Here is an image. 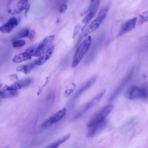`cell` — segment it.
I'll return each mask as SVG.
<instances>
[{"label": "cell", "instance_id": "cell-1", "mask_svg": "<svg viewBox=\"0 0 148 148\" xmlns=\"http://www.w3.org/2000/svg\"><path fill=\"white\" fill-rule=\"evenodd\" d=\"M124 95L125 97L128 99H147L148 98L147 87L146 86L139 88L135 86H132L128 89Z\"/></svg>", "mask_w": 148, "mask_h": 148}, {"label": "cell", "instance_id": "cell-2", "mask_svg": "<svg viewBox=\"0 0 148 148\" xmlns=\"http://www.w3.org/2000/svg\"><path fill=\"white\" fill-rule=\"evenodd\" d=\"M92 41L91 36L86 37L78 48L74 56L72 63L73 68L76 67L82 59L89 49Z\"/></svg>", "mask_w": 148, "mask_h": 148}, {"label": "cell", "instance_id": "cell-3", "mask_svg": "<svg viewBox=\"0 0 148 148\" xmlns=\"http://www.w3.org/2000/svg\"><path fill=\"white\" fill-rule=\"evenodd\" d=\"M114 107V105L112 104L104 106L88 122L87 124L88 127H90L105 120L106 117L113 110Z\"/></svg>", "mask_w": 148, "mask_h": 148}, {"label": "cell", "instance_id": "cell-4", "mask_svg": "<svg viewBox=\"0 0 148 148\" xmlns=\"http://www.w3.org/2000/svg\"><path fill=\"white\" fill-rule=\"evenodd\" d=\"M134 69H131L115 88L109 97V102L113 101L116 99L124 89L130 81L133 75Z\"/></svg>", "mask_w": 148, "mask_h": 148}, {"label": "cell", "instance_id": "cell-5", "mask_svg": "<svg viewBox=\"0 0 148 148\" xmlns=\"http://www.w3.org/2000/svg\"><path fill=\"white\" fill-rule=\"evenodd\" d=\"M108 10V8L106 7L100 11L97 18L88 27L84 34L85 37L95 31L99 27L106 16Z\"/></svg>", "mask_w": 148, "mask_h": 148}, {"label": "cell", "instance_id": "cell-6", "mask_svg": "<svg viewBox=\"0 0 148 148\" xmlns=\"http://www.w3.org/2000/svg\"><path fill=\"white\" fill-rule=\"evenodd\" d=\"M54 35H51L45 38L37 46H36L33 56L40 57L50 47V45L54 39Z\"/></svg>", "mask_w": 148, "mask_h": 148}, {"label": "cell", "instance_id": "cell-7", "mask_svg": "<svg viewBox=\"0 0 148 148\" xmlns=\"http://www.w3.org/2000/svg\"><path fill=\"white\" fill-rule=\"evenodd\" d=\"M106 92L103 90L95 96L91 100L83 106L76 113V118L79 117L87 110L95 106L100 101Z\"/></svg>", "mask_w": 148, "mask_h": 148}, {"label": "cell", "instance_id": "cell-8", "mask_svg": "<svg viewBox=\"0 0 148 148\" xmlns=\"http://www.w3.org/2000/svg\"><path fill=\"white\" fill-rule=\"evenodd\" d=\"M18 24L17 18L15 17L10 18L4 24L0 27V32L5 34L10 32Z\"/></svg>", "mask_w": 148, "mask_h": 148}, {"label": "cell", "instance_id": "cell-9", "mask_svg": "<svg viewBox=\"0 0 148 148\" xmlns=\"http://www.w3.org/2000/svg\"><path fill=\"white\" fill-rule=\"evenodd\" d=\"M136 20V18L134 17L125 22L122 26L118 36H121L133 29L135 26Z\"/></svg>", "mask_w": 148, "mask_h": 148}, {"label": "cell", "instance_id": "cell-10", "mask_svg": "<svg viewBox=\"0 0 148 148\" xmlns=\"http://www.w3.org/2000/svg\"><path fill=\"white\" fill-rule=\"evenodd\" d=\"M104 34L99 36L95 41L90 53V59L92 61L94 59L105 38Z\"/></svg>", "mask_w": 148, "mask_h": 148}, {"label": "cell", "instance_id": "cell-11", "mask_svg": "<svg viewBox=\"0 0 148 148\" xmlns=\"http://www.w3.org/2000/svg\"><path fill=\"white\" fill-rule=\"evenodd\" d=\"M33 53L32 49L29 48L25 51L16 55L13 58L12 61L15 63H19L29 60L33 56Z\"/></svg>", "mask_w": 148, "mask_h": 148}, {"label": "cell", "instance_id": "cell-12", "mask_svg": "<svg viewBox=\"0 0 148 148\" xmlns=\"http://www.w3.org/2000/svg\"><path fill=\"white\" fill-rule=\"evenodd\" d=\"M32 82L31 78H27L17 81L12 84L6 87L9 90L16 91L30 85Z\"/></svg>", "mask_w": 148, "mask_h": 148}, {"label": "cell", "instance_id": "cell-13", "mask_svg": "<svg viewBox=\"0 0 148 148\" xmlns=\"http://www.w3.org/2000/svg\"><path fill=\"white\" fill-rule=\"evenodd\" d=\"M54 46H51L38 59L34 62L35 64L40 66L44 64L48 60L51 56L54 49Z\"/></svg>", "mask_w": 148, "mask_h": 148}, {"label": "cell", "instance_id": "cell-14", "mask_svg": "<svg viewBox=\"0 0 148 148\" xmlns=\"http://www.w3.org/2000/svg\"><path fill=\"white\" fill-rule=\"evenodd\" d=\"M107 122L105 119L103 121L96 124L89 128L87 134V136L89 138L92 137L99 130L104 127Z\"/></svg>", "mask_w": 148, "mask_h": 148}, {"label": "cell", "instance_id": "cell-15", "mask_svg": "<svg viewBox=\"0 0 148 148\" xmlns=\"http://www.w3.org/2000/svg\"><path fill=\"white\" fill-rule=\"evenodd\" d=\"M29 0H20L17 3L16 7L13 10L9 9L8 12L11 14L20 13L25 10L28 5Z\"/></svg>", "mask_w": 148, "mask_h": 148}, {"label": "cell", "instance_id": "cell-16", "mask_svg": "<svg viewBox=\"0 0 148 148\" xmlns=\"http://www.w3.org/2000/svg\"><path fill=\"white\" fill-rule=\"evenodd\" d=\"M97 79V76H95L87 82L76 93L75 97H77L84 91L92 86L95 82Z\"/></svg>", "mask_w": 148, "mask_h": 148}, {"label": "cell", "instance_id": "cell-17", "mask_svg": "<svg viewBox=\"0 0 148 148\" xmlns=\"http://www.w3.org/2000/svg\"><path fill=\"white\" fill-rule=\"evenodd\" d=\"M66 109L65 108H64L58 111L49 119L53 123L58 121L62 118L66 114Z\"/></svg>", "mask_w": 148, "mask_h": 148}, {"label": "cell", "instance_id": "cell-18", "mask_svg": "<svg viewBox=\"0 0 148 148\" xmlns=\"http://www.w3.org/2000/svg\"><path fill=\"white\" fill-rule=\"evenodd\" d=\"M70 134H68L45 147L46 148H56L58 147L60 145L68 139L70 138Z\"/></svg>", "mask_w": 148, "mask_h": 148}, {"label": "cell", "instance_id": "cell-19", "mask_svg": "<svg viewBox=\"0 0 148 148\" xmlns=\"http://www.w3.org/2000/svg\"><path fill=\"white\" fill-rule=\"evenodd\" d=\"M18 92L16 91L9 90L6 89L0 90V97L1 98H9L16 96Z\"/></svg>", "mask_w": 148, "mask_h": 148}, {"label": "cell", "instance_id": "cell-20", "mask_svg": "<svg viewBox=\"0 0 148 148\" xmlns=\"http://www.w3.org/2000/svg\"><path fill=\"white\" fill-rule=\"evenodd\" d=\"M33 67V65L29 64L20 66L16 69L17 71H21L25 74L29 73L31 71Z\"/></svg>", "mask_w": 148, "mask_h": 148}, {"label": "cell", "instance_id": "cell-21", "mask_svg": "<svg viewBox=\"0 0 148 148\" xmlns=\"http://www.w3.org/2000/svg\"><path fill=\"white\" fill-rule=\"evenodd\" d=\"M29 31L27 28H25L19 31L15 36L14 39H17L26 37L29 36Z\"/></svg>", "mask_w": 148, "mask_h": 148}, {"label": "cell", "instance_id": "cell-22", "mask_svg": "<svg viewBox=\"0 0 148 148\" xmlns=\"http://www.w3.org/2000/svg\"><path fill=\"white\" fill-rule=\"evenodd\" d=\"M100 2V0H95L92 2L88 10L87 11L88 12L89 11H91L96 13L99 5Z\"/></svg>", "mask_w": 148, "mask_h": 148}, {"label": "cell", "instance_id": "cell-23", "mask_svg": "<svg viewBox=\"0 0 148 148\" xmlns=\"http://www.w3.org/2000/svg\"><path fill=\"white\" fill-rule=\"evenodd\" d=\"M96 12L89 11L82 21V22L85 24V26L93 17Z\"/></svg>", "mask_w": 148, "mask_h": 148}, {"label": "cell", "instance_id": "cell-24", "mask_svg": "<svg viewBox=\"0 0 148 148\" xmlns=\"http://www.w3.org/2000/svg\"><path fill=\"white\" fill-rule=\"evenodd\" d=\"M26 43L23 40H18L14 41L12 45L14 48L21 47L25 45Z\"/></svg>", "mask_w": 148, "mask_h": 148}, {"label": "cell", "instance_id": "cell-25", "mask_svg": "<svg viewBox=\"0 0 148 148\" xmlns=\"http://www.w3.org/2000/svg\"><path fill=\"white\" fill-rule=\"evenodd\" d=\"M148 12L146 11L143 12L140 15V22L142 24L143 23L148 21Z\"/></svg>", "mask_w": 148, "mask_h": 148}, {"label": "cell", "instance_id": "cell-26", "mask_svg": "<svg viewBox=\"0 0 148 148\" xmlns=\"http://www.w3.org/2000/svg\"><path fill=\"white\" fill-rule=\"evenodd\" d=\"M81 27V25L79 24H77L75 26L72 38H74L78 33Z\"/></svg>", "mask_w": 148, "mask_h": 148}, {"label": "cell", "instance_id": "cell-27", "mask_svg": "<svg viewBox=\"0 0 148 148\" xmlns=\"http://www.w3.org/2000/svg\"><path fill=\"white\" fill-rule=\"evenodd\" d=\"M53 123L49 118L45 120L42 124V126L44 128H47L50 126Z\"/></svg>", "mask_w": 148, "mask_h": 148}, {"label": "cell", "instance_id": "cell-28", "mask_svg": "<svg viewBox=\"0 0 148 148\" xmlns=\"http://www.w3.org/2000/svg\"><path fill=\"white\" fill-rule=\"evenodd\" d=\"M67 6L66 5L64 4L62 5L60 9V12L61 13H64L67 10Z\"/></svg>", "mask_w": 148, "mask_h": 148}, {"label": "cell", "instance_id": "cell-29", "mask_svg": "<svg viewBox=\"0 0 148 148\" xmlns=\"http://www.w3.org/2000/svg\"><path fill=\"white\" fill-rule=\"evenodd\" d=\"M9 78L12 81H15L18 79L17 75L15 74H11L9 76Z\"/></svg>", "mask_w": 148, "mask_h": 148}, {"label": "cell", "instance_id": "cell-30", "mask_svg": "<svg viewBox=\"0 0 148 148\" xmlns=\"http://www.w3.org/2000/svg\"><path fill=\"white\" fill-rule=\"evenodd\" d=\"M35 34V32L34 30H32L30 32L29 35V37L30 39H32L34 37Z\"/></svg>", "mask_w": 148, "mask_h": 148}, {"label": "cell", "instance_id": "cell-31", "mask_svg": "<svg viewBox=\"0 0 148 148\" xmlns=\"http://www.w3.org/2000/svg\"><path fill=\"white\" fill-rule=\"evenodd\" d=\"M74 89H71L68 90H66L65 92V95L67 96H69L73 92Z\"/></svg>", "mask_w": 148, "mask_h": 148}, {"label": "cell", "instance_id": "cell-32", "mask_svg": "<svg viewBox=\"0 0 148 148\" xmlns=\"http://www.w3.org/2000/svg\"><path fill=\"white\" fill-rule=\"evenodd\" d=\"M30 8V5L29 4L26 7V8H25V12H24V14H25V17H26L27 16V14L29 12V10Z\"/></svg>", "mask_w": 148, "mask_h": 148}, {"label": "cell", "instance_id": "cell-33", "mask_svg": "<svg viewBox=\"0 0 148 148\" xmlns=\"http://www.w3.org/2000/svg\"><path fill=\"white\" fill-rule=\"evenodd\" d=\"M59 21H60V20L59 19H57L56 21L57 23H59Z\"/></svg>", "mask_w": 148, "mask_h": 148}, {"label": "cell", "instance_id": "cell-34", "mask_svg": "<svg viewBox=\"0 0 148 148\" xmlns=\"http://www.w3.org/2000/svg\"><path fill=\"white\" fill-rule=\"evenodd\" d=\"M2 86V84L0 83V88Z\"/></svg>", "mask_w": 148, "mask_h": 148}, {"label": "cell", "instance_id": "cell-35", "mask_svg": "<svg viewBox=\"0 0 148 148\" xmlns=\"http://www.w3.org/2000/svg\"><path fill=\"white\" fill-rule=\"evenodd\" d=\"M95 0H91V1L92 2L94 1Z\"/></svg>", "mask_w": 148, "mask_h": 148}]
</instances>
